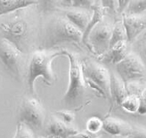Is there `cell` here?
Instances as JSON below:
<instances>
[{
  "instance_id": "4fadbf2b",
  "label": "cell",
  "mask_w": 146,
  "mask_h": 138,
  "mask_svg": "<svg viewBox=\"0 0 146 138\" xmlns=\"http://www.w3.org/2000/svg\"><path fill=\"white\" fill-rule=\"evenodd\" d=\"M129 44L127 40L117 42L109 48L107 52L100 57V62L105 66H115L122 61L127 55L129 51Z\"/></svg>"
},
{
  "instance_id": "7c38bea8",
  "label": "cell",
  "mask_w": 146,
  "mask_h": 138,
  "mask_svg": "<svg viewBox=\"0 0 146 138\" xmlns=\"http://www.w3.org/2000/svg\"><path fill=\"white\" fill-rule=\"evenodd\" d=\"M61 10L71 23L83 33L92 18V9L78 7H64L61 8Z\"/></svg>"
},
{
  "instance_id": "9c48e42d",
  "label": "cell",
  "mask_w": 146,
  "mask_h": 138,
  "mask_svg": "<svg viewBox=\"0 0 146 138\" xmlns=\"http://www.w3.org/2000/svg\"><path fill=\"white\" fill-rule=\"evenodd\" d=\"M21 122L34 130L42 129L45 121V111L41 102L36 98H26L22 102L19 111Z\"/></svg>"
},
{
  "instance_id": "f1b7e54d",
  "label": "cell",
  "mask_w": 146,
  "mask_h": 138,
  "mask_svg": "<svg viewBox=\"0 0 146 138\" xmlns=\"http://www.w3.org/2000/svg\"><path fill=\"white\" fill-rule=\"evenodd\" d=\"M140 100H141V105H140L138 113L144 115H146V86L140 95Z\"/></svg>"
},
{
  "instance_id": "5bb4252c",
  "label": "cell",
  "mask_w": 146,
  "mask_h": 138,
  "mask_svg": "<svg viewBox=\"0 0 146 138\" xmlns=\"http://www.w3.org/2000/svg\"><path fill=\"white\" fill-rule=\"evenodd\" d=\"M103 129L113 137L129 136L132 132V124L119 118L108 117L104 120Z\"/></svg>"
},
{
  "instance_id": "d6986e66",
  "label": "cell",
  "mask_w": 146,
  "mask_h": 138,
  "mask_svg": "<svg viewBox=\"0 0 146 138\" xmlns=\"http://www.w3.org/2000/svg\"><path fill=\"white\" fill-rule=\"evenodd\" d=\"M99 3L104 8L106 16H108L114 20L121 17L119 0H99Z\"/></svg>"
},
{
  "instance_id": "44dd1931",
  "label": "cell",
  "mask_w": 146,
  "mask_h": 138,
  "mask_svg": "<svg viewBox=\"0 0 146 138\" xmlns=\"http://www.w3.org/2000/svg\"><path fill=\"white\" fill-rule=\"evenodd\" d=\"M141 105L140 96L134 95H127L123 100L120 107L128 113H137Z\"/></svg>"
},
{
  "instance_id": "603a6c76",
  "label": "cell",
  "mask_w": 146,
  "mask_h": 138,
  "mask_svg": "<svg viewBox=\"0 0 146 138\" xmlns=\"http://www.w3.org/2000/svg\"><path fill=\"white\" fill-rule=\"evenodd\" d=\"M127 95H134L140 96L143 90L145 88L146 83L143 80H134L125 83Z\"/></svg>"
},
{
  "instance_id": "d6a6232c",
  "label": "cell",
  "mask_w": 146,
  "mask_h": 138,
  "mask_svg": "<svg viewBox=\"0 0 146 138\" xmlns=\"http://www.w3.org/2000/svg\"><path fill=\"white\" fill-rule=\"evenodd\" d=\"M139 41H141V42L146 41V30L139 36Z\"/></svg>"
},
{
  "instance_id": "ffe728a7",
  "label": "cell",
  "mask_w": 146,
  "mask_h": 138,
  "mask_svg": "<svg viewBox=\"0 0 146 138\" xmlns=\"http://www.w3.org/2000/svg\"><path fill=\"white\" fill-rule=\"evenodd\" d=\"M37 7L40 14L45 15L63 8V2L62 0H39Z\"/></svg>"
},
{
  "instance_id": "30bf717a",
  "label": "cell",
  "mask_w": 146,
  "mask_h": 138,
  "mask_svg": "<svg viewBox=\"0 0 146 138\" xmlns=\"http://www.w3.org/2000/svg\"><path fill=\"white\" fill-rule=\"evenodd\" d=\"M121 15L127 33V42L132 44L146 30V15L144 14Z\"/></svg>"
},
{
  "instance_id": "6da1fadb",
  "label": "cell",
  "mask_w": 146,
  "mask_h": 138,
  "mask_svg": "<svg viewBox=\"0 0 146 138\" xmlns=\"http://www.w3.org/2000/svg\"><path fill=\"white\" fill-rule=\"evenodd\" d=\"M40 14L36 4L0 15V38L7 39L22 52H29L39 40Z\"/></svg>"
},
{
  "instance_id": "ba28073f",
  "label": "cell",
  "mask_w": 146,
  "mask_h": 138,
  "mask_svg": "<svg viewBox=\"0 0 146 138\" xmlns=\"http://www.w3.org/2000/svg\"><path fill=\"white\" fill-rule=\"evenodd\" d=\"M115 67V72L125 83L134 80H143L145 77V62L141 56L132 51Z\"/></svg>"
},
{
  "instance_id": "2e32d148",
  "label": "cell",
  "mask_w": 146,
  "mask_h": 138,
  "mask_svg": "<svg viewBox=\"0 0 146 138\" xmlns=\"http://www.w3.org/2000/svg\"><path fill=\"white\" fill-rule=\"evenodd\" d=\"M38 3L39 0H0V15L32 5H36Z\"/></svg>"
},
{
  "instance_id": "4dcf8cb0",
  "label": "cell",
  "mask_w": 146,
  "mask_h": 138,
  "mask_svg": "<svg viewBox=\"0 0 146 138\" xmlns=\"http://www.w3.org/2000/svg\"><path fill=\"white\" fill-rule=\"evenodd\" d=\"M131 0H119V11L122 15L123 12V11L125 10V8L127 7V6L128 3H130Z\"/></svg>"
},
{
  "instance_id": "5b68a950",
  "label": "cell",
  "mask_w": 146,
  "mask_h": 138,
  "mask_svg": "<svg viewBox=\"0 0 146 138\" xmlns=\"http://www.w3.org/2000/svg\"><path fill=\"white\" fill-rule=\"evenodd\" d=\"M81 66L86 85L105 99L111 100V75L106 66L92 59L82 61Z\"/></svg>"
},
{
  "instance_id": "3957f363",
  "label": "cell",
  "mask_w": 146,
  "mask_h": 138,
  "mask_svg": "<svg viewBox=\"0 0 146 138\" xmlns=\"http://www.w3.org/2000/svg\"><path fill=\"white\" fill-rule=\"evenodd\" d=\"M64 56L63 48L38 49L33 52L29 62L27 74V82L30 91L35 93V82L39 78H42L47 85H52L56 79V75L52 70V62L55 58Z\"/></svg>"
},
{
  "instance_id": "8fae6325",
  "label": "cell",
  "mask_w": 146,
  "mask_h": 138,
  "mask_svg": "<svg viewBox=\"0 0 146 138\" xmlns=\"http://www.w3.org/2000/svg\"><path fill=\"white\" fill-rule=\"evenodd\" d=\"M78 132L75 127L64 122L56 115L50 118L46 127V133L50 138H68Z\"/></svg>"
},
{
  "instance_id": "484cf974",
  "label": "cell",
  "mask_w": 146,
  "mask_h": 138,
  "mask_svg": "<svg viewBox=\"0 0 146 138\" xmlns=\"http://www.w3.org/2000/svg\"><path fill=\"white\" fill-rule=\"evenodd\" d=\"M86 130L93 134H98L104 127V121L97 116L90 117L86 124Z\"/></svg>"
},
{
  "instance_id": "277c9868",
  "label": "cell",
  "mask_w": 146,
  "mask_h": 138,
  "mask_svg": "<svg viewBox=\"0 0 146 138\" xmlns=\"http://www.w3.org/2000/svg\"><path fill=\"white\" fill-rule=\"evenodd\" d=\"M64 56L70 62L69 84L62 98L63 104L67 107H75L81 103L86 91V83L82 70L80 60L74 52L63 48Z\"/></svg>"
},
{
  "instance_id": "e0dca14e",
  "label": "cell",
  "mask_w": 146,
  "mask_h": 138,
  "mask_svg": "<svg viewBox=\"0 0 146 138\" xmlns=\"http://www.w3.org/2000/svg\"><path fill=\"white\" fill-rule=\"evenodd\" d=\"M92 11H93L92 18H91L90 23L87 25L86 29H85V31L83 32V35H82V44H84L85 46L86 45L88 35L91 32V30L94 29L99 22H101L104 19V17L106 16L104 8L102 7V6L99 3V0H96L95 3L92 7Z\"/></svg>"
},
{
  "instance_id": "f546056e",
  "label": "cell",
  "mask_w": 146,
  "mask_h": 138,
  "mask_svg": "<svg viewBox=\"0 0 146 138\" xmlns=\"http://www.w3.org/2000/svg\"><path fill=\"white\" fill-rule=\"evenodd\" d=\"M68 138H99L97 134H93L87 132H78V133Z\"/></svg>"
},
{
  "instance_id": "9a60e30c",
  "label": "cell",
  "mask_w": 146,
  "mask_h": 138,
  "mask_svg": "<svg viewBox=\"0 0 146 138\" xmlns=\"http://www.w3.org/2000/svg\"><path fill=\"white\" fill-rule=\"evenodd\" d=\"M111 82H110V92L111 100L116 106L121 105L123 100L127 95L125 82L119 76L115 71H110Z\"/></svg>"
},
{
  "instance_id": "836d02e7",
  "label": "cell",
  "mask_w": 146,
  "mask_h": 138,
  "mask_svg": "<svg viewBox=\"0 0 146 138\" xmlns=\"http://www.w3.org/2000/svg\"><path fill=\"white\" fill-rule=\"evenodd\" d=\"M114 138H132L129 136H119V137H114Z\"/></svg>"
},
{
  "instance_id": "7402d4cb",
  "label": "cell",
  "mask_w": 146,
  "mask_h": 138,
  "mask_svg": "<svg viewBox=\"0 0 146 138\" xmlns=\"http://www.w3.org/2000/svg\"><path fill=\"white\" fill-rule=\"evenodd\" d=\"M146 11V0H131L122 14L143 15Z\"/></svg>"
},
{
  "instance_id": "1f68e13d",
  "label": "cell",
  "mask_w": 146,
  "mask_h": 138,
  "mask_svg": "<svg viewBox=\"0 0 146 138\" xmlns=\"http://www.w3.org/2000/svg\"><path fill=\"white\" fill-rule=\"evenodd\" d=\"M142 44L141 45V53L143 57H145L146 61V41L145 42H141Z\"/></svg>"
},
{
  "instance_id": "e575fe53",
  "label": "cell",
  "mask_w": 146,
  "mask_h": 138,
  "mask_svg": "<svg viewBox=\"0 0 146 138\" xmlns=\"http://www.w3.org/2000/svg\"><path fill=\"white\" fill-rule=\"evenodd\" d=\"M39 138H46V137H39Z\"/></svg>"
},
{
  "instance_id": "4316f807",
  "label": "cell",
  "mask_w": 146,
  "mask_h": 138,
  "mask_svg": "<svg viewBox=\"0 0 146 138\" xmlns=\"http://www.w3.org/2000/svg\"><path fill=\"white\" fill-rule=\"evenodd\" d=\"M129 137L132 138H146V125L132 124V129Z\"/></svg>"
},
{
  "instance_id": "d4e9b609",
  "label": "cell",
  "mask_w": 146,
  "mask_h": 138,
  "mask_svg": "<svg viewBox=\"0 0 146 138\" xmlns=\"http://www.w3.org/2000/svg\"><path fill=\"white\" fill-rule=\"evenodd\" d=\"M14 138H34V131L24 122L19 121Z\"/></svg>"
},
{
  "instance_id": "cb8c5ba5",
  "label": "cell",
  "mask_w": 146,
  "mask_h": 138,
  "mask_svg": "<svg viewBox=\"0 0 146 138\" xmlns=\"http://www.w3.org/2000/svg\"><path fill=\"white\" fill-rule=\"evenodd\" d=\"M64 7H78L92 9L96 0H62Z\"/></svg>"
},
{
  "instance_id": "ac0fdd59",
  "label": "cell",
  "mask_w": 146,
  "mask_h": 138,
  "mask_svg": "<svg viewBox=\"0 0 146 138\" xmlns=\"http://www.w3.org/2000/svg\"><path fill=\"white\" fill-rule=\"evenodd\" d=\"M123 40H127V36L126 29H125L124 24L123 22L122 15H121V17H119V19L114 21L110 47L112 46L115 43L123 41Z\"/></svg>"
},
{
  "instance_id": "83f0119b",
  "label": "cell",
  "mask_w": 146,
  "mask_h": 138,
  "mask_svg": "<svg viewBox=\"0 0 146 138\" xmlns=\"http://www.w3.org/2000/svg\"><path fill=\"white\" fill-rule=\"evenodd\" d=\"M55 114L58 118H60L61 120H63L64 122H66L69 124H72V123L74 120V118H75L74 113H72L69 111H66V110L57 111Z\"/></svg>"
},
{
  "instance_id": "52a82bcc",
  "label": "cell",
  "mask_w": 146,
  "mask_h": 138,
  "mask_svg": "<svg viewBox=\"0 0 146 138\" xmlns=\"http://www.w3.org/2000/svg\"><path fill=\"white\" fill-rule=\"evenodd\" d=\"M25 54L9 40L0 38V60L15 76L23 75L26 63Z\"/></svg>"
},
{
  "instance_id": "8992f818",
  "label": "cell",
  "mask_w": 146,
  "mask_h": 138,
  "mask_svg": "<svg viewBox=\"0 0 146 138\" xmlns=\"http://www.w3.org/2000/svg\"><path fill=\"white\" fill-rule=\"evenodd\" d=\"M113 24L111 18L105 16L88 35L86 47L94 55L100 57L109 49Z\"/></svg>"
},
{
  "instance_id": "7a4b0ae2",
  "label": "cell",
  "mask_w": 146,
  "mask_h": 138,
  "mask_svg": "<svg viewBox=\"0 0 146 138\" xmlns=\"http://www.w3.org/2000/svg\"><path fill=\"white\" fill-rule=\"evenodd\" d=\"M39 36V49H52L65 44H82V32L71 23L60 9L45 15Z\"/></svg>"
}]
</instances>
